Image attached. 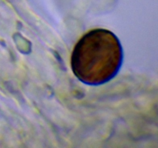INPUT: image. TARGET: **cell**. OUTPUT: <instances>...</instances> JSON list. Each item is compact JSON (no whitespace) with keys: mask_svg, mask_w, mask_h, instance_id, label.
<instances>
[{"mask_svg":"<svg viewBox=\"0 0 158 148\" xmlns=\"http://www.w3.org/2000/svg\"><path fill=\"white\" fill-rule=\"evenodd\" d=\"M123 57V49L115 34L107 29H93L76 44L71 56V67L82 83L100 86L116 76L122 66Z\"/></svg>","mask_w":158,"mask_h":148,"instance_id":"6da1fadb","label":"cell"}]
</instances>
